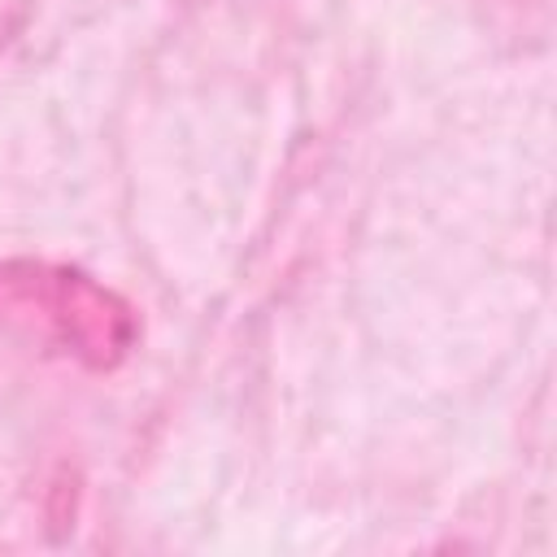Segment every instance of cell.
I'll return each instance as SVG.
<instances>
[{
	"mask_svg": "<svg viewBox=\"0 0 557 557\" xmlns=\"http://www.w3.org/2000/svg\"><path fill=\"white\" fill-rule=\"evenodd\" d=\"M0 326L30 335L87 370H113L139 339L135 309L83 270L48 261L0 265Z\"/></svg>",
	"mask_w": 557,
	"mask_h": 557,
	"instance_id": "obj_1",
	"label": "cell"
}]
</instances>
